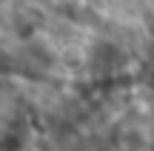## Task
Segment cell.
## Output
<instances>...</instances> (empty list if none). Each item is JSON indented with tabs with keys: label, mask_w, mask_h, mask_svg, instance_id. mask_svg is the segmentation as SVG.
I'll list each match as a JSON object with an SVG mask.
<instances>
[{
	"label": "cell",
	"mask_w": 154,
	"mask_h": 151,
	"mask_svg": "<svg viewBox=\"0 0 154 151\" xmlns=\"http://www.w3.org/2000/svg\"><path fill=\"white\" fill-rule=\"evenodd\" d=\"M91 63H94L97 71H114V68L123 63V51L117 49L114 43H109V40H100V43L91 49Z\"/></svg>",
	"instance_id": "cell-1"
}]
</instances>
